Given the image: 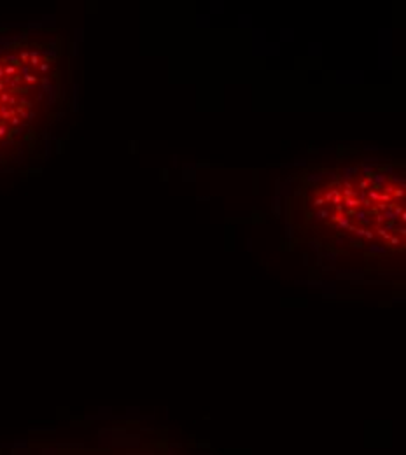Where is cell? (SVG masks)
<instances>
[{
  "label": "cell",
  "instance_id": "1",
  "mask_svg": "<svg viewBox=\"0 0 406 455\" xmlns=\"http://www.w3.org/2000/svg\"><path fill=\"white\" fill-rule=\"evenodd\" d=\"M30 53H23L21 57L0 58V140H4L9 133L18 132L21 124V117H25L23 109L30 108L21 95L30 92V84L37 81L36 76L30 74L28 63Z\"/></svg>",
  "mask_w": 406,
  "mask_h": 455
},
{
  "label": "cell",
  "instance_id": "5",
  "mask_svg": "<svg viewBox=\"0 0 406 455\" xmlns=\"http://www.w3.org/2000/svg\"><path fill=\"white\" fill-rule=\"evenodd\" d=\"M368 195H370V198H371V200H378V198H380V195H378V191H370V193H368Z\"/></svg>",
  "mask_w": 406,
  "mask_h": 455
},
{
  "label": "cell",
  "instance_id": "3",
  "mask_svg": "<svg viewBox=\"0 0 406 455\" xmlns=\"http://www.w3.org/2000/svg\"><path fill=\"white\" fill-rule=\"evenodd\" d=\"M347 205L348 207H359V205H361V200H354V198H348Z\"/></svg>",
  "mask_w": 406,
  "mask_h": 455
},
{
  "label": "cell",
  "instance_id": "6",
  "mask_svg": "<svg viewBox=\"0 0 406 455\" xmlns=\"http://www.w3.org/2000/svg\"><path fill=\"white\" fill-rule=\"evenodd\" d=\"M328 214H330V212H328V211H321V212H319V214H317V216H315V218H317V220H324V218H326V216H328Z\"/></svg>",
  "mask_w": 406,
  "mask_h": 455
},
{
  "label": "cell",
  "instance_id": "2",
  "mask_svg": "<svg viewBox=\"0 0 406 455\" xmlns=\"http://www.w3.org/2000/svg\"><path fill=\"white\" fill-rule=\"evenodd\" d=\"M370 182H373L377 188H384L386 186V175L384 173H375Z\"/></svg>",
  "mask_w": 406,
  "mask_h": 455
},
{
  "label": "cell",
  "instance_id": "8",
  "mask_svg": "<svg viewBox=\"0 0 406 455\" xmlns=\"http://www.w3.org/2000/svg\"><path fill=\"white\" fill-rule=\"evenodd\" d=\"M359 186H361V189H366V188L370 186V180H361V184H359Z\"/></svg>",
  "mask_w": 406,
  "mask_h": 455
},
{
  "label": "cell",
  "instance_id": "4",
  "mask_svg": "<svg viewBox=\"0 0 406 455\" xmlns=\"http://www.w3.org/2000/svg\"><path fill=\"white\" fill-rule=\"evenodd\" d=\"M370 251H373V252H386V247H378V245H370Z\"/></svg>",
  "mask_w": 406,
  "mask_h": 455
},
{
  "label": "cell",
  "instance_id": "7",
  "mask_svg": "<svg viewBox=\"0 0 406 455\" xmlns=\"http://www.w3.org/2000/svg\"><path fill=\"white\" fill-rule=\"evenodd\" d=\"M314 205H315V207H322V205H324V200H322V198H317V200L314 202Z\"/></svg>",
  "mask_w": 406,
  "mask_h": 455
}]
</instances>
